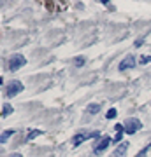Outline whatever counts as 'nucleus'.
I'll use <instances>...</instances> for the list:
<instances>
[{
  "instance_id": "obj_1",
  "label": "nucleus",
  "mask_w": 151,
  "mask_h": 157,
  "mask_svg": "<svg viewBox=\"0 0 151 157\" xmlns=\"http://www.w3.org/2000/svg\"><path fill=\"white\" fill-rule=\"evenodd\" d=\"M25 89V86L21 84L19 80H12V82H9L7 84V87H5V96L7 98H14L16 94H19L21 91Z\"/></svg>"
},
{
  "instance_id": "obj_2",
  "label": "nucleus",
  "mask_w": 151,
  "mask_h": 157,
  "mask_svg": "<svg viewBox=\"0 0 151 157\" xmlns=\"http://www.w3.org/2000/svg\"><path fill=\"white\" fill-rule=\"evenodd\" d=\"M25 63H27L25 56H21V54H12V56L9 58V61H7V66H9L11 72H16V70H19Z\"/></svg>"
},
{
  "instance_id": "obj_3",
  "label": "nucleus",
  "mask_w": 151,
  "mask_h": 157,
  "mask_svg": "<svg viewBox=\"0 0 151 157\" xmlns=\"http://www.w3.org/2000/svg\"><path fill=\"white\" fill-rule=\"evenodd\" d=\"M141 127H142V124H141L139 119H128V121L125 122V133H126V134H134V133H137Z\"/></svg>"
},
{
  "instance_id": "obj_4",
  "label": "nucleus",
  "mask_w": 151,
  "mask_h": 157,
  "mask_svg": "<svg viewBox=\"0 0 151 157\" xmlns=\"http://www.w3.org/2000/svg\"><path fill=\"white\" fill-rule=\"evenodd\" d=\"M111 143H113V138H109V136L100 138V140H98V143L95 145L93 152H95V154H102V152H105V150H107V147H109Z\"/></svg>"
},
{
  "instance_id": "obj_5",
  "label": "nucleus",
  "mask_w": 151,
  "mask_h": 157,
  "mask_svg": "<svg viewBox=\"0 0 151 157\" xmlns=\"http://www.w3.org/2000/svg\"><path fill=\"white\" fill-rule=\"evenodd\" d=\"M135 66V59H134V56H125V59L120 63V66H118V70H128V68H134Z\"/></svg>"
},
{
  "instance_id": "obj_6",
  "label": "nucleus",
  "mask_w": 151,
  "mask_h": 157,
  "mask_svg": "<svg viewBox=\"0 0 151 157\" xmlns=\"http://www.w3.org/2000/svg\"><path fill=\"white\" fill-rule=\"evenodd\" d=\"M126 148H128V143H121V145L114 150L113 157H123V155H125V152H126Z\"/></svg>"
},
{
  "instance_id": "obj_7",
  "label": "nucleus",
  "mask_w": 151,
  "mask_h": 157,
  "mask_svg": "<svg viewBox=\"0 0 151 157\" xmlns=\"http://www.w3.org/2000/svg\"><path fill=\"white\" fill-rule=\"evenodd\" d=\"M86 138H88V134H84V133H79V134H76V138H74V145L77 147V145H81Z\"/></svg>"
},
{
  "instance_id": "obj_8",
  "label": "nucleus",
  "mask_w": 151,
  "mask_h": 157,
  "mask_svg": "<svg viewBox=\"0 0 151 157\" xmlns=\"http://www.w3.org/2000/svg\"><path fill=\"white\" fill-rule=\"evenodd\" d=\"M88 112H90V114H98V112H100V105H98V103L88 105Z\"/></svg>"
},
{
  "instance_id": "obj_9",
  "label": "nucleus",
  "mask_w": 151,
  "mask_h": 157,
  "mask_svg": "<svg viewBox=\"0 0 151 157\" xmlns=\"http://www.w3.org/2000/svg\"><path fill=\"white\" fill-rule=\"evenodd\" d=\"M12 134H14V131H4V133H2V138H0V142L5 143V142H7V138H11Z\"/></svg>"
},
{
  "instance_id": "obj_10",
  "label": "nucleus",
  "mask_w": 151,
  "mask_h": 157,
  "mask_svg": "<svg viewBox=\"0 0 151 157\" xmlns=\"http://www.w3.org/2000/svg\"><path fill=\"white\" fill-rule=\"evenodd\" d=\"M9 114H12V106L11 105H4V108H2V117H7Z\"/></svg>"
},
{
  "instance_id": "obj_11",
  "label": "nucleus",
  "mask_w": 151,
  "mask_h": 157,
  "mask_svg": "<svg viewBox=\"0 0 151 157\" xmlns=\"http://www.w3.org/2000/svg\"><path fill=\"white\" fill-rule=\"evenodd\" d=\"M42 131H39V129H33V131H30L28 133V136H27V142H30V140H33L35 136H39V134H40Z\"/></svg>"
},
{
  "instance_id": "obj_12",
  "label": "nucleus",
  "mask_w": 151,
  "mask_h": 157,
  "mask_svg": "<svg viewBox=\"0 0 151 157\" xmlns=\"http://www.w3.org/2000/svg\"><path fill=\"white\" fill-rule=\"evenodd\" d=\"M116 115H118V110L116 108H109V110H107V114H105L107 119H114Z\"/></svg>"
},
{
  "instance_id": "obj_13",
  "label": "nucleus",
  "mask_w": 151,
  "mask_h": 157,
  "mask_svg": "<svg viewBox=\"0 0 151 157\" xmlns=\"http://www.w3.org/2000/svg\"><path fill=\"white\" fill-rule=\"evenodd\" d=\"M123 133H125V131H120V133H116V136L113 138V143H120V140H123Z\"/></svg>"
},
{
  "instance_id": "obj_14",
  "label": "nucleus",
  "mask_w": 151,
  "mask_h": 157,
  "mask_svg": "<svg viewBox=\"0 0 151 157\" xmlns=\"http://www.w3.org/2000/svg\"><path fill=\"white\" fill-rule=\"evenodd\" d=\"M84 63H86V59H84V58H83V56H79V58H77V59H76V61H74V65H76V66H83V65H84Z\"/></svg>"
},
{
  "instance_id": "obj_15",
  "label": "nucleus",
  "mask_w": 151,
  "mask_h": 157,
  "mask_svg": "<svg viewBox=\"0 0 151 157\" xmlns=\"http://www.w3.org/2000/svg\"><path fill=\"white\" fill-rule=\"evenodd\" d=\"M146 63H151V58L149 56H142L141 58V65H146Z\"/></svg>"
},
{
  "instance_id": "obj_16",
  "label": "nucleus",
  "mask_w": 151,
  "mask_h": 157,
  "mask_svg": "<svg viewBox=\"0 0 151 157\" xmlns=\"http://www.w3.org/2000/svg\"><path fill=\"white\" fill-rule=\"evenodd\" d=\"M146 154H148V148H142V150H141L135 157H146Z\"/></svg>"
},
{
  "instance_id": "obj_17",
  "label": "nucleus",
  "mask_w": 151,
  "mask_h": 157,
  "mask_svg": "<svg viewBox=\"0 0 151 157\" xmlns=\"http://www.w3.org/2000/svg\"><path fill=\"white\" fill-rule=\"evenodd\" d=\"M9 157H23V155H21V154H11Z\"/></svg>"
}]
</instances>
